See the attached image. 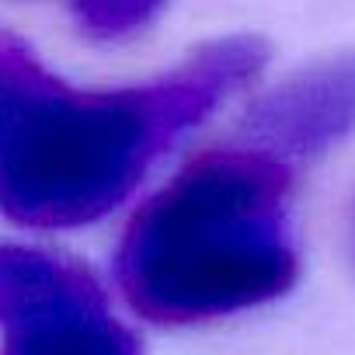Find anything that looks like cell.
Masks as SVG:
<instances>
[{
    "instance_id": "4",
    "label": "cell",
    "mask_w": 355,
    "mask_h": 355,
    "mask_svg": "<svg viewBox=\"0 0 355 355\" xmlns=\"http://www.w3.org/2000/svg\"><path fill=\"white\" fill-rule=\"evenodd\" d=\"M94 306H108V296L80 261L46 248L0 244V331Z\"/></svg>"
},
{
    "instance_id": "2",
    "label": "cell",
    "mask_w": 355,
    "mask_h": 355,
    "mask_svg": "<svg viewBox=\"0 0 355 355\" xmlns=\"http://www.w3.org/2000/svg\"><path fill=\"white\" fill-rule=\"evenodd\" d=\"M289 160L258 146L213 150L185 164L129 220L119 286L153 324H206L286 296L300 258L286 234Z\"/></svg>"
},
{
    "instance_id": "3",
    "label": "cell",
    "mask_w": 355,
    "mask_h": 355,
    "mask_svg": "<svg viewBox=\"0 0 355 355\" xmlns=\"http://www.w3.org/2000/svg\"><path fill=\"white\" fill-rule=\"evenodd\" d=\"M244 139L282 160H310L355 132V53L320 56L275 87L244 115Z\"/></svg>"
},
{
    "instance_id": "7",
    "label": "cell",
    "mask_w": 355,
    "mask_h": 355,
    "mask_svg": "<svg viewBox=\"0 0 355 355\" xmlns=\"http://www.w3.org/2000/svg\"><path fill=\"white\" fill-rule=\"evenodd\" d=\"M352 230H355V209H352Z\"/></svg>"
},
{
    "instance_id": "6",
    "label": "cell",
    "mask_w": 355,
    "mask_h": 355,
    "mask_svg": "<svg viewBox=\"0 0 355 355\" xmlns=\"http://www.w3.org/2000/svg\"><path fill=\"white\" fill-rule=\"evenodd\" d=\"M167 0H73V15L84 35L112 42L150 25Z\"/></svg>"
},
{
    "instance_id": "1",
    "label": "cell",
    "mask_w": 355,
    "mask_h": 355,
    "mask_svg": "<svg viewBox=\"0 0 355 355\" xmlns=\"http://www.w3.org/2000/svg\"><path fill=\"white\" fill-rule=\"evenodd\" d=\"M265 63L261 35H227L150 84L84 91L0 35V213L60 230L101 220L178 136L251 84Z\"/></svg>"
},
{
    "instance_id": "5",
    "label": "cell",
    "mask_w": 355,
    "mask_h": 355,
    "mask_svg": "<svg viewBox=\"0 0 355 355\" xmlns=\"http://www.w3.org/2000/svg\"><path fill=\"white\" fill-rule=\"evenodd\" d=\"M0 355H139V338L108 306H94L4 331Z\"/></svg>"
}]
</instances>
